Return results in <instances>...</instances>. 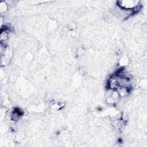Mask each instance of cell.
<instances>
[{
    "instance_id": "6da1fadb",
    "label": "cell",
    "mask_w": 147,
    "mask_h": 147,
    "mask_svg": "<svg viewBox=\"0 0 147 147\" xmlns=\"http://www.w3.org/2000/svg\"><path fill=\"white\" fill-rule=\"evenodd\" d=\"M119 6L125 10H130L137 7L138 1H119Z\"/></svg>"
}]
</instances>
